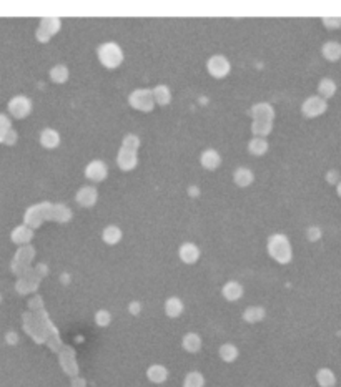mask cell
<instances>
[{
  "mask_svg": "<svg viewBox=\"0 0 341 387\" xmlns=\"http://www.w3.org/2000/svg\"><path fill=\"white\" fill-rule=\"evenodd\" d=\"M267 250H268V254H270L271 258L280 264H288L293 258V251H292V245H290V239L281 233L271 234V236L268 238Z\"/></svg>",
  "mask_w": 341,
  "mask_h": 387,
  "instance_id": "obj_1",
  "label": "cell"
},
{
  "mask_svg": "<svg viewBox=\"0 0 341 387\" xmlns=\"http://www.w3.org/2000/svg\"><path fill=\"white\" fill-rule=\"evenodd\" d=\"M97 57H98V62L102 64L105 68H117L123 64V50L119 44L115 42H105V44L100 45L97 48Z\"/></svg>",
  "mask_w": 341,
  "mask_h": 387,
  "instance_id": "obj_2",
  "label": "cell"
},
{
  "mask_svg": "<svg viewBox=\"0 0 341 387\" xmlns=\"http://www.w3.org/2000/svg\"><path fill=\"white\" fill-rule=\"evenodd\" d=\"M50 214H52V203H39V205H33L30 208L25 211L24 216V225L30 226V228H39L44 221L50 220Z\"/></svg>",
  "mask_w": 341,
  "mask_h": 387,
  "instance_id": "obj_3",
  "label": "cell"
},
{
  "mask_svg": "<svg viewBox=\"0 0 341 387\" xmlns=\"http://www.w3.org/2000/svg\"><path fill=\"white\" fill-rule=\"evenodd\" d=\"M128 103L132 108L145 113L151 112L155 108V105H157L153 98V91L150 88H137V90H133L128 95Z\"/></svg>",
  "mask_w": 341,
  "mask_h": 387,
  "instance_id": "obj_4",
  "label": "cell"
},
{
  "mask_svg": "<svg viewBox=\"0 0 341 387\" xmlns=\"http://www.w3.org/2000/svg\"><path fill=\"white\" fill-rule=\"evenodd\" d=\"M328 110V103L325 98H321L319 95H311L303 102L301 105V113L306 118H317L321 116L323 113Z\"/></svg>",
  "mask_w": 341,
  "mask_h": 387,
  "instance_id": "obj_5",
  "label": "cell"
},
{
  "mask_svg": "<svg viewBox=\"0 0 341 387\" xmlns=\"http://www.w3.org/2000/svg\"><path fill=\"white\" fill-rule=\"evenodd\" d=\"M206 70L213 78H225L230 73L231 64L226 57L223 55H213L206 60Z\"/></svg>",
  "mask_w": 341,
  "mask_h": 387,
  "instance_id": "obj_6",
  "label": "cell"
},
{
  "mask_svg": "<svg viewBox=\"0 0 341 387\" xmlns=\"http://www.w3.org/2000/svg\"><path fill=\"white\" fill-rule=\"evenodd\" d=\"M60 27H62L60 19H57V17H45V19L40 20V25L35 32L37 40L49 42L58 30H60Z\"/></svg>",
  "mask_w": 341,
  "mask_h": 387,
  "instance_id": "obj_7",
  "label": "cell"
},
{
  "mask_svg": "<svg viewBox=\"0 0 341 387\" xmlns=\"http://www.w3.org/2000/svg\"><path fill=\"white\" fill-rule=\"evenodd\" d=\"M8 112H10L12 116H15L19 120L27 118L32 112V100L28 96L17 95L8 102Z\"/></svg>",
  "mask_w": 341,
  "mask_h": 387,
  "instance_id": "obj_8",
  "label": "cell"
},
{
  "mask_svg": "<svg viewBox=\"0 0 341 387\" xmlns=\"http://www.w3.org/2000/svg\"><path fill=\"white\" fill-rule=\"evenodd\" d=\"M108 176V166L107 163H103L102 159H94L85 166V178L90 180L94 183L103 182Z\"/></svg>",
  "mask_w": 341,
  "mask_h": 387,
  "instance_id": "obj_9",
  "label": "cell"
},
{
  "mask_svg": "<svg viewBox=\"0 0 341 387\" xmlns=\"http://www.w3.org/2000/svg\"><path fill=\"white\" fill-rule=\"evenodd\" d=\"M117 165H119V168L122 171L135 170V166L138 165V153L133 150L120 146L119 155H117Z\"/></svg>",
  "mask_w": 341,
  "mask_h": 387,
  "instance_id": "obj_10",
  "label": "cell"
},
{
  "mask_svg": "<svg viewBox=\"0 0 341 387\" xmlns=\"http://www.w3.org/2000/svg\"><path fill=\"white\" fill-rule=\"evenodd\" d=\"M97 200H98V191H97V188L92 186V184L82 186L77 191V195H75V201H77L82 208H92V206L97 203Z\"/></svg>",
  "mask_w": 341,
  "mask_h": 387,
  "instance_id": "obj_11",
  "label": "cell"
},
{
  "mask_svg": "<svg viewBox=\"0 0 341 387\" xmlns=\"http://www.w3.org/2000/svg\"><path fill=\"white\" fill-rule=\"evenodd\" d=\"M251 118L253 120H263V121H273L275 120V108L270 103H255L251 107Z\"/></svg>",
  "mask_w": 341,
  "mask_h": 387,
  "instance_id": "obj_12",
  "label": "cell"
},
{
  "mask_svg": "<svg viewBox=\"0 0 341 387\" xmlns=\"http://www.w3.org/2000/svg\"><path fill=\"white\" fill-rule=\"evenodd\" d=\"M178 256L185 264H195L200 258V250L193 243H183L178 250Z\"/></svg>",
  "mask_w": 341,
  "mask_h": 387,
  "instance_id": "obj_13",
  "label": "cell"
},
{
  "mask_svg": "<svg viewBox=\"0 0 341 387\" xmlns=\"http://www.w3.org/2000/svg\"><path fill=\"white\" fill-rule=\"evenodd\" d=\"M200 163H201V166H203L205 170L213 171V170H217V168L221 165V157H220V153H218L217 150L208 148V150H205L203 153L200 155Z\"/></svg>",
  "mask_w": 341,
  "mask_h": 387,
  "instance_id": "obj_14",
  "label": "cell"
},
{
  "mask_svg": "<svg viewBox=\"0 0 341 387\" xmlns=\"http://www.w3.org/2000/svg\"><path fill=\"white\" fill-rule=\"evenodd\" d=\"M10 238H12V241H14L15 245L27 246L28 243L32 241V238H33V229L30 228V226H27V225H20V226H17L14 231H12Z\"/></svg>",
  "mask_w": 341,
  "mask_h": 387,
  "instance_id": "obj_15",
  "label": "cell"
},
{
  "mask_svg": "<svg viewBox=\"0 0 341 387\" xmlns=\"http://www.w3.org/2000/svg\"><path fill=\"white\" fill-rule=\"evenodd\" d=\"M40 145L49 150L57 148L60 145V133L53 128H44L40 133Z\"/></svg>",
  "mask_w": 341,
  "mask_h": 387,
  "instance_id": "obj_16",
  "label": "cell"
},
{
  "mask_svg": "<svg viewBox=\"0 0 341 387\" xmlns=\"http://www.w3.org/2000/svg\"><path fill=\"white\" fill-rule=\"evenodd\" d=\"M233 182L240 188H246L255 182V175H253V171L248 170V168H245V166L237 168L235 173H233Z\"/></svg>",
  "mask_w": 341,
  "mask_h": 387,
  "instance_id": "obj_17",
  "label": "cell"
},
{
  "mask_svg": "<svg viewBox=\"0 0 341 387\" xmlns=\"http://www.w3.org/2000/svg\"><path fill=\"white\" fill-rule=\"evenodd\" d=\"M72 216H73V213H72V209L67 205H62V203L52 205V214H50V220L52 221L69 223L72 220Z\"/></svg>",
  "mask_w": 341,
  "mask_h": 387,
  "instance_id": "obj_18",
  "label": "cell"
},
{
  "mask_svg": "<svg viewBox=\"0 0 341 387\" xmlns=\"http://www.w3.org/2000/svg\"><path fill=\"white\" fill-rule=\"evenodd\" d=\"M221 294H223V297L230 302L238 301L240 297L243 296V286L240 283H237V281H228V283L223 286Z\"/></svg>",
  "mask_w": 341,
  "mask_h": 387,
  "instance_id": "obj_19",
  "label": "cell"
},
{
  "mask_svg": "<svg viewBox=\"0 0 341 387\" xmlns=\"http://www.w3.org/2000/svg\"><path fill=\"white\" fill-rule=\"evenodd\" d=\"M321 55L325 57L328 62H338L341 58V44L335 40H330V42H326V44H323Z\"/></svg>",
  "mask_w": 341,
  "mask_h": 387,
  "instance_id": "obj_20",
  "label": "cell"
},
{
  "mask_svg": "<svg viewBox=\"0 0 341 387\" xmlns=\"http://www.w3.org/2000/svg\"><path fill=\"white\" fill-rule=\"evenodd\" d=\"M40 281V276H35V274H22L19 279V283H17V291L20 294H25V293H30L33 289L37 288V284H39Z\"/></svg>",
  "mask_w": 341,
  "mask_h": 387,
  "instance_id": "obj_21",
  "label": "cell"
},
{
  "mask_svg": "<svg viewBox=\"0 0 341 387\" xmlns=\"http://www.w3.org/2000/svg\"><path fill=\"white\" fill-rule=\"evenodd\" d=\"M336 90H338V87H336V82H335L333 78L325 77V78L319 80V83H318V95L321 96V98H325V100L331 98V96H335Z\"/></svg>",
  "mask_w": 341,
  "mask_h": 387,
  "instance_id": "obj_22",
  "label": "cell"
},
{
  "mask_svg": "<svg viewBox=\"0 0 341 387\" xmlns=\"http://www.w3.org/2000/svg\"><path fill=\"white\" fill-rule=\"evenodd\" d=\"M151 91H153L155 103L160 107H167L171 102V90L168 85H157L155 88H151Z\"/></svg>",
  "mask_w": 341,
  "mask_h": 387,
  "instance_id": "obj_23",
  "label": "cell"
},
{
  "mask_svg": "<svg viewBox=\"0 0 341 387\" xmlns=\"http://www.w3.org/2000/svg\"><path fill=\"white\" fill-rule=\"evenodd\" d=\"M146 377L153 382V384H162V382L167 381L168 377V371L165 365L162 364H153L148 367V371H146Z\"/></svg>",
  "mask_w": 341,
  "mask_h": 387,
  "instance_id": "obj_24",
  "label": "cell"
},
{
  "mask_svg": "<svg viewBox=\"0 0 341 387\" xmlns=\"http://www.w3.org/2000/svg\"><path fill=\"white\" fill-rule=\"evenodd\" d=\"M182 346H183V349L187 352L195 354V352H198L201 349V338L196 334V332H188V334L183 336Z\"/></svg>",
  "mask_w": 341,
  "mask_h": 387,
  "instance_id": "obj_25",
  "label": "cell"
},
{
  "mask_svg": "<svg viewBox=\"0 0 341 387\" xmlns=\"http://www.w3.org/2000/svg\"><path fill=\"white\" fill-rule=\"evenodd\" d=\"M33 256H35V251H33L32 246H28V245L22 246V248H19V251H17L14 263L20 264V266H24V268H28L30 261L33 259Z\"/></svg>",
  "mask_w": 341,
  "mask_h": 387,
  "instance_id": "obj_26",
  "label": "cell"
},
{
  "mask_svg": "<svg viewBox=\"0 0 341 387\" xmlns=\"http://www.w3.org/2000/svg\"><path fill=\"white\" fill-rule=\"evenodd\" d=\"M183 313V302L180 297H168L165 301V314L168 318H178Z\"/></svg>",
  "mask_w": 341,
  "mask_h": 387,
  "instance_id": "obj_27",
  "label": "cell"
},
{
  "mask_svg": "<svg viewBox=\"0 0 341 387\" xmlns=\"http://www.w3.org/2000/svg\"><path fill=\"white\" fill-rule=\"evenodd\" d=\"M102 239L110 246L117 245V243H120V239H122V229L115 225H108L107 228L102 231Z\"/></svg>",
  "mask_w": 341,
  "mask_h": 387,
  "instance_id": "obj_28",
  "label": "cell"
},
{
  "mask_svg": "<svg viewBox=\"0 0 341 387\" xmlns=\"http://www.w3.org/2000/svg\"><path fill=\"white\" fill-rule=\"evenodd\" d=\"M49 75H50V80H52V82L65 83L67 80H69L70 71H69V68H67L65 64H57L55 67H52V68H50Z\"/></svg>",
  "mask_w": 341,
  "mask_h": 387,
  "instance_id": "obj_29",
  "label": "cell"
},
{
  "mask_svg": "<svg viewBox=\"0 0 341 387\" xmlns=\"http://www.w3.org/2000/svg\"><path fill=\"white\" fill-rule=\"evenodd\" d=\"M248 151H250L253 157H262L268 151V141L265 138H251L250 143H248Z\"/></svg>",
  "mask_w": 341,
  "mask_h": 387,
  "instance_id": "obj_30",
  "label": "cell"
},
{
  "mask_svg": "<svg viewBox=\"0 0 341 387\" xmlns=\"http://www.w3.org/2000/svg\"><path fill=\"white\" fill-rule=\"evenodd\" d=\"M317 381L321 387H333L336 384V376L331 369L323 367L317 372Z\"/></svg>",
  "mask_w": 341,
  "mask_h": 387,
  "instance_id": "obj_31",
  "label": "cell"
},
{
  "mask_svg": "<svg viewBox=\"0 0 341 387\" xmlns=\"http://www.w3.org/2000/svg\"><path fill=\"white\" fill-rule=\"evenodd\" d=\"M265 309L262 306H250V308L245 309V313H243V319H245L246 322H260L262 319H265Z\"/></svg>",
  "mask_w": 341,
  "mask_h": 387,
  "instance_id": "obj_32",
  "label": "cell"
},
{
  "mask_svg": "<svg viewBox=\"0 0 341 387\" xmlns=\"http://www.w3.org/2000/svg\"><path fill=\"white\" fill-rule=\"evenodd\" d=\"M271 128H273V121L253 120V123H251V132L258 138H265L267 135H270Z\"/></svg>",
  "mask_w": 341,
  "mask_h": 387,
  "instance_id": "obj_33",
  "label": "cell"
},
{
  "mask_svg": "<svg viewBox=\"0 0 341 387\" xmlns=\"http://www.w3.org/2000/svg\"><path fill=\"white\" fill-rule=\"evenodd\" d=\"M218 352H220L221 361H225V363H233V361L238 357V349L235 344H231V342L223 344Z\"/></svg>",
  "mask_w": 341,
  "mask_h": 387,
  "instance_id": "obj_34",
  "label": "cell"
},
{
  "mask_svg": "<svg viewBox=\"0 0 341 387\" xmlns=\"http://www.w3.org/2000/svg\"><path fill=\"white\" fill-rule=\"evenodd\" d=\"M203 386H205V377L198 371L188 372L183 381V387H203Z\"/></svg>",
  "mask_w": 341,
  "mask_h": 387,
  "instance_id": "obj_35",
  "label": "cell"
},
{
  "mask_svg": "<svg viewBox=\"0 0 341 387\" xmlns=\"http://www.w3.org/2000/svg\"><path fill=\"white\" fill-rule=\"evenodd\" d=\"M122 146L128 150H133V151H138V148H140V138L133 133L125 135V138L122 140Z\"/></svg>",
  "mask_w": 341,
  "mask_h": 387,
  "instance_id": "obj_36",
  "label": "cell"
},
{
  "mask_svg": "<svg viewBox=\"0 0 341 387\" xmlns=\"http://www.w3.org/2000/svg\"><path fill=\"white\" fill-rule=\"evenodd\" d=\"M95 322L98 324L100 327H107L108 324L112 322V314L108 313L107 309H100V311H97V314H95Z\"/></svg>",
  "mask_w": 341,
  "mask_h": 387,
  "instance_id": "obj_37",
  "label": "cell"
},
{
  "mask_svg": "<svg viewBox=\"0 0 341 387\" xmlns=\"http://www.w3.org/2000/svg\"><path fill=\"white\" fill-rule=\"evenodd\" d=\"M10 130H12V123H10V120H8V116L0 113V143H3L7 133L10 132Z\"/></svg>",
  "mask_w": 341,
  "mask_h": 387,
  "instance_id": "obj_38",
  "label": "cell"
},
{
  "mask_svg": "<svg viewBox=\"0 0 341 387\" xmlns=\"http://www.w3.org/2000/svg\"><path fill=\"white\" fill-rule=\"evenodd\" d=\"M323 23H325L326 28H340L341 17H323Z\"/></svg>",
  "mask_w": 341,
  "mask_h": 387,
  "instance_id": "obj_39",
  "label": "cell"
},
{
  "mask_svg": "<svg viewBox=\"0 0 341 387\" xmlns=\"http://www.w3.org/2000/svg\"><path fill=\"white\" fill-rule=\"evenodd\" d=\"M306 236H308L310 241H318V239L321 238V229H319L318 226H310V228L306 229Z\"/></svg>",
  "mask_w": 341,
  "mask_h": 387,
  "instance_id": "obj_40",
  "label": "cell"
},
{
  "mask_svg": "<svg viewBox=\"0 0 341 387\" xmlns=\"http://www.w3.org/2000/svg\"><path fill=\"white\" fill-rule=\"evenodd\" d=\"M340 180H341V176H340V171L338 170H330L326 173V182L330 183V184H338Z\"/></svg>",
  "mask_w": 341,
  "mask_h": 387,
  "instance_id": "obj_41",
  "label": "cell"
},
{
  "mask_svg": "<svg viewBox=\"0 0 341 387\" xmlns=\"http://www.w3.org/2000/svg\"><path fill=\"white\" fill-rule=\"evenodd\" d=\"M17 138H19V137H17V132H15L14 128H12L10 132L7 133V137H5V140H3V143H5V145H15Z\"/></svg>",
  "mask_w": 341,
  "mask_h": 387,
  "instance_id": "obj_42",
  "label": "cell"
},
{
  "mask_svg": "<svg viewBox=\"0 0 341 387\" xmlns=\"http://www.w3.org/2000/svg\"><path fill=\"white\" fill-rule=\"evenodd\" d=\"M140 309H142V306H140V302H138V301L130 302L128 311H130V313H132V314H138V313H140Z\"/></svg>",
  "mask_w": 341,
  "mask_h": 387,
  "instance_id": "obj_43",
  "label": "cell"
},
{
  "mask_svg": "<svg viewBox=\"0 0 341 387\" xmlns=\"http://www.w3.org/2000/svg\"><path fill=\"white\" fill-rule=\"evenodd\" d=\"M188 193H190V196H193V198H196L200 195V190L196 186H190V190H188Z\"/></svg>",
  "mask_w": 341,
  "mask_h": 387,
  "instance_id": "obj_44",
  "label": "cell"
},
{
  "mask_svg": "<svg viewBox=\"0 0 341 387\" xmlns=\"http://www.w3.org/2000/svg\"><path fill=\"white\" fill-rule=\"evenodd\" d=\"M7 341H8V342H10V344H15V342H17V336L14 334V332H8Z\"/></svg>",
  "mask_w": 341,
  "mask_h": 387,
  "instance_id": "obj_45",
  "label": "cell"
},
{
  "mask_svg": "<svg viewBox=\"0 0 341 387\" xmlns=\"http://www.w3.org/2000/svg\"><path fill=\"white\" fill-rule=\"evenodd\" d=\"M336 193H338V196H341V180H340V183L336 184Z\"/></svg>",
  "mask_w": 341,
  "mask_h": 387,
  "instance_id": "obj_46",
  "label": "cell"
},
{
  "mask_svg": "<svg viewBox=\"0 0 341 387\" xmlns=\"http://www.w3.org/2000/svg\"><path fill=\"white\" fill-rule=\"evenodd\" d=\"M0 299H2V297H0Z\"/></svg>",
  "mask_w": 341,
  "mask_h": 387,
  "instance_id": "obj_47",
  "label": "cell"
}]
</instances>
